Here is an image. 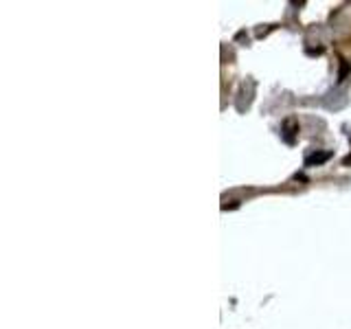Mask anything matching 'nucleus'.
Instances as JSON below:
<instances>
[{"label":"nucleus","mask_w":351,"mask_h":329,"mask_svg":"<svg viewBox=\"0 0 351 329\" xmlns=\"http://www.w3.org/2000/svg\"><path fill=\"white\" fill-rule=\"evenodd\" d=\"M331 158V151H314L305 158V167H314V165H323Z\"/></svg>","instance_id":"1"},{"label":"nucleus","mask_w":351,"mask_h":329,"mask_svg":"<svg viewBox=\"0 0 351 329\" xmlns=\"http://www.w3.org/2000/svg\"><path fill=\"white\" fill-rule=\"evenodd\" d=\"M296 130H299V127H296L294 123H287V127L281 132V134H283V139H285V143H294V132Z\"/></svg>","instance_id":"2"},{"label":"nucleus","mask_w":351,"mask_h":329,"mask_svg":"<svg viewBox=\"0 0 351 329\" xmlns=\"http://www.w3.org/2000/svg\"><path fill=\"white\" fill-rule=\"evenodd\" d=\"M349 73V62H343V66H340V73H338V81H343L345 77H347Z\"/></svg>","instance_id":"3"},{"label":"nucleus","mask_w":351,"mask_h":329,"mask_svg":"<svg viewBox=\"0 0 351 329\" xmlns=\"http://www.w3.org/2000/svg\"><path fill=\"white\" fill-rule=\"evenodd\" d=\"M323 48H307V55H320Z\"/></svg>","instance_id":"4"},{"label":"nucleus","mask_w":351,"mask_h":329,"mask_svg":"<svg viewBox=\"0 0 351 329\" xmlns=\"http://www.w3.org/2000/svg\"><path fill=\"white\" fill-rule=\"evenodd\" d=\"M343 165H351V156H347V158L343 160Z\"/></svg>","instance_id":"5"}]
</instances>
